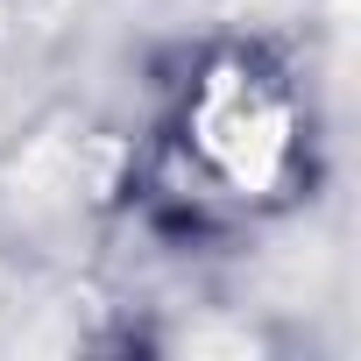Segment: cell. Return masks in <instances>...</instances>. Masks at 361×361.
I'll use <instances>...</instances> for the list:
<instances>
[{
    "label": "cell",
    "instance_id": "obj_1",
    "mask_svg": "<svg viewBox=\"0 0 361 361\" xmlns=\"http://www.w3.org/2000/svg\"><path fill=\"white\" fill-rule=\"evenodd\" d=\"M185 135L234 192H262L290 163V99L255 64H213L192 92Z\"/></svg>",
    "mask_w": 361,
    "mask_h": 361
}]
</instances>
